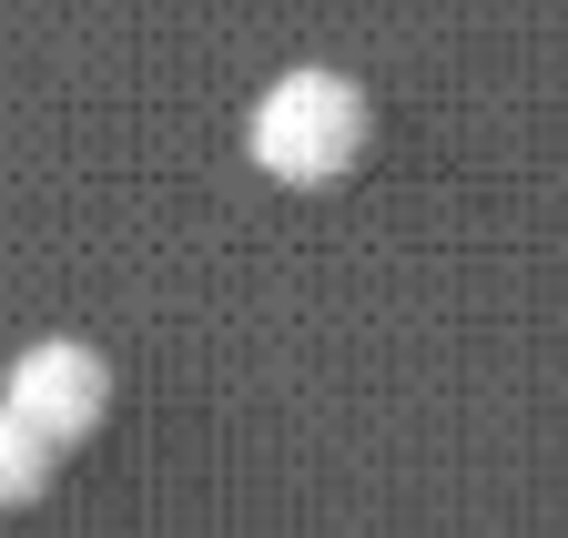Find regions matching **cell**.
<instances>
[{"label": "cell", "instance_id": "cell-1", "mask_svg": "<svg viewBox=\"0 0 568 538\" xmlns=\"http://www.w3.org/2000/svg\"><path fill=\"white\" fill-rule=\"evenodd\" d=\"M244 143H254V163L274 183H325V173H345L355 153H366V92H355L345 72H284L254 102Z\"/></svg>", "mask_w": 568, "mask_h": 538}, {"label": "cell", "instance_id": "cell-2", "mask_svg": "<svg viewBox=\"0 0 568 538\" xmlns=\"http://www.w3.org/2000/svg\"><path fill=\"white\" fill-rule=\"evenodd\" d=\"M102 396H112L102 356H92V346H71V335H41V346H21L11 396H0V407H11V417H31L51 447H82V437L102 427Z\"/></svg>", "mask_w": 568, "mask_h": 538}, {"label": "cell", "instance_id": "cell-3", "mask_svg": "<svg viewBox=\"0 0 568 538\" xmlns=\"http://www.w3.org/2000/svg\"><path fill=\"white\" fill-rule=\"evenodd\" d=\"M41 488H51V437H41L31 417L0 407V508H21V498H41Z\"/></svg>", "mask_w": 568, "mask_h": 538}]
</instances>
